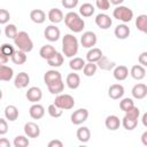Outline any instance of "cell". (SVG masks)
I'll use <instances>...</instances> for the list:
<instances>
[{"label": "cell", "instance_id": "29", "mask_svg": "<svg viewBox=\"0 0 147 147\" xmlns=\"http://www.w3.org/2000/svg\"><path fill=\"white\" fill-rule=\"evenodd\" d=\"M59 79H62V76L57 70H48L44 75V82L46 85H48L49 83H53L55 80H59Z\"/></svg>", "mask_w": 147, "mask_h": 147}, {"label": "cell", "instance_id": "44", "mask_svg": "<svg viewBox=\"0 0 147 147\" xmlns=\"http://www.w3.org/2000/svg\"><path fill=\"white\" fill-rule=\"evenodd\" d=\"M10 20V14L6 9H0V24H7Z\"/></svg>", "mask_w": 147, "mask_h": 147}, {"label": "cell", "instance_id": "3", "mask_svg": "<svg viewBox=\"0 0 147 147\" xmlns=\"http://www.w3.org/2000/svg\"><path fill=\"white\" fill-rule=\"evenodd\" d=\"M14 44L20 51H22L24 53H29L33 48V41L31 40L30 36L25 31L17 32V34L14 38Z\"/></svg>", "mask_w": 147, "mask_h": 147}, {"label": "cell", "instance_id": "2", "mask_svg": "<svg viewBox=\"0 0 147 147\" xmlns=\"http://www.w3.org/2000/svg\"><path fill=\"white\" fill-rule=\"evenodd\" d=\"M64 18V23L65 25L75 33H78V32H82L84 26H85V22L84 20L80 17L79 14L75 13V11H69L65 14V16L63 17Z\"/></svg>", "mask_w": 147, "mask_h": 147}, {"label": "cell", "instance_id": "10", "mask_svg": "<svg viewBox=\"0 0 147 147\" xmlns=\"http://www.w3.org/2000/svg\"><path fill=\"white\" fill-rule=\"evenodd\" d=\"M25 96H26V99H28L30 102L37 103L38 101L41 100V98H42V92H41V90H40L39 87L32 86V87H30V88L26 91Z\"/></svg>", "mask_w": 147, "mask_h": 147}, {"label": "cell", "instance_id": "48", "mask_svg": "<svg viewBox=\"0 0 147 147\" xmlns=\"http://www.w3.org/2000/svg\"><path fill=\"white\" fill-rule=\"evenodd\" d=\"M138 61H139V63H140L142 67H146V65H147V52H142V53L139 55Z\"/></svg>", "mask_w": 147, "mask_h": 147}, {"label": "cell", "instance_id": "52", "mask_svg": "<svg viewBox=\"0 0 147 147\" xmlns=\"http://www.w3.org/2000/svg\"><path fill=\"white\" fill-rule=\"evenodd\" d=\"M141 141H142V144H144L145 146H147V131H145V132L142 133V136H141Z\"/></svg>", "mask_w": 147, "mask_h": 147}, {"label": "cell", "instance_id": "18", "mask_svg": "<svg viewBox=\"0 0 147 147\" xmlns=\"http://www.w3.org/2000/svg\"><path fill=\"white\" fill-rule=\"evenodd\" d=\"M105 125L108 130L110 131H116L117 129H119L121 126V119L116 116V115H110L106 118L105 121Z\"/></svg>", "mask_w": 147, "mask_h": 147}, {"label": "cell", "instance_id": "7", "mask_svg": "<svg viewBox=\"0 0 147 147\" xmlns=\"http://www.w3.org/2000/svg\"><path fill=\"white\" fill-rule=\"evenodd\" d=\"M96 41H98V38L93 31H86L80 37V44L85 48H92L93 46H95Z\"/></svg>", "mask_w": 147, "mask_h": 147}, {"label": "cell", "instance_id": "47", "mask_svg": "<svg viewBox=\"0 0 147 147\" xmlns=\"http://www.w3.org/2000/svg\"><path fill=\"white\" fill-rule=\"evenodd\" d=\"M8 132V123L6 119L0 118V136H3Z\"/></svg>", "mask_w": 147, "mask_h": 147}, {"label": "cell", "instance_id": "41", "mask_svg": "<svg viewBox=\"0 0 147 147\" xmlns=\"http://www.w3.org/2000/svg\"><path fill=\"white\" fill-rule=\"evenodd\" d=\"M29 144H30L29 139L24 136H17L14 139V142H13V145L15 147H26V146H29Z\"/></svg>", "mask_w": 147, "mask_h": 147}, {"label": "cell", "instance_id": "25", "mask_svg": "<svg viewBox=\"0 0 147 147\" xmlns=\"http://www.w3.org/2000/svg\"><path fill=\"white\" fill-rule=\"evenodd\" d=\"M47 88H48V91L52 94H56L57 95V94H60V93L63 92V90H64V83H63L62 79H59V80H55L53 83H49L47 85Z\"/></svg>", "mask_w": 147, "mask_h": 147}, {"label": "cell", "instance_id": "43", "mask_svg": "<svg viewBox=\"0 0 147 147\" xmlns=\"http://www.w3.org/2000/svg\"><path fill=\"white\" fill-rule=\"evenodd\" d=\"M125 116L126 117H130V118H133V119H138L139 116H140V109L136 106H133L131 109H129L127 111H125Z\"/></svg>", "mask_w": 147, "mask_h": 147}, {"label": "cell", "instance_id": "51", "mask_svg": "<svg viewBox=\"0 0 147 147\" xmlns=\"http://www.w3.org/2000/svg\"><path fill=\"white\" fill-rule=\"evenodd\" d=\"M8 60H9V57L6 56L5 54H2V53L0 52V64H6V63L8 62Z\"/></svg>", "mask_w": 147, "mask_h": 147}, {"label": "cell", "instance_id": "24", "mask_svg": "<svg viewBox=\"0 0 147 147\" xmlns=\"http://www.w3.org/2000/svg\"><path fill=\"white\" fill-rule=\"evenodd\" d=\"M5 117L9 122H14L18 118V109L14 105H9L5 108Z\"/></svg>", "mask_w": 147, "mask_h": 147}, {"label": "cell", "instance_id": "16", "mask_svg": "<svg viewBox=\"0 0 147 147\" xmlns=\"http://www.w3.org/2000/svg\"><path fill=\"white\" fill-rule=\"evenodd\" d=\"M130 32H131V31H130V28H129L125 23L118 24V25L115 28V31H114L116 38H117V39H121V40L126 39V38L130 36Z\"/></svg>", "mask_w": 147, "mask_h": 147}, {"label": "cell", "instance_id": "50", "mask_svg": "<svg viewBox=\"0 0 147 147\" xmlns=\"http://www.w3.org/2000/svg\"><path fill=\"white\" fill-rule=\"evenodd\" d=\"M0 147H10V142L6 138H0Z\"/></svg>", "mask_w": 147, "mask_h": 147}, {"label": "cell", "instance_id": "38", "mask_svg": "<svg viewBox=\"0 0 147 147\" xmlns=\"http://www.w3.org/2000/svg\"><path fill=\"white\" fill-rule=\"evenodd\" d=\"M17 32L18 31H17V28H16L15 24H7L6 28H5V34L9 39H14L15 36L17 34Z\"/></svg>", "mask_w": 147, "mask_h": 147}, {"label": "cell", "instance_id": "45", "mask_svg": "<svg viewBox=\"0 0 147 147\" xmlns=\"http://www.w3.org/2000/svg\"><path fill=\"white\" fill-rule=\"evenodd\" d=\"M95 6L100 10H108L110 7V2L109 0H95Z\"/></svg>", "mask_w": 147, "mask_h": 147}, {"label": "cell", "instance_id": "54", "mask_svg": "<svg viewBox=\"0 0 147 147\" xmlns=\"http://www.w3.org/2000/svg\"><path fill=\"white\" fill-rule=\"evenodd\" d=\"M146 119H147V114L145 113V114L142 115V124H144L145 126H147V122H146Z\"/></svg>", "mask_w": 147, "mask_h": 147}, {"label": "cell", "instance_id": "37", "mask_svg": "<svg viewBox=\"0 0 147 147\" xmlns=\"http://www.w3.org/2000/svg\"><path fill=\"white\" fill-rule=\"evenodd\" d=\"M96 69H98V65L95 63L88 62V63H85V65L83 67V72L86 77H92V76L95 75Z\"/></svg>", "mask_w": 147, "mask_h": 147}, {"label": "cell", "instance_id": "13", "mask_svg": "<svg viewBox=\"0 0 147 147\" xmlns=\"http://www.w3.org/2000/svg\"><path fill=\"white\" fill-rule=\"evenodd\" d=\"M132 96L134 99H138V100H141L144 98H146L147 95V86L142 83H139V84H136L133 87H132Z\"/></svg>", "mask_w": 147, "mask_h": 147}, {"label": "cell", "instance_id": "9", "mask_svg": "<svg viewBox=\"0 0 147 147\" xmlns=\"http://www.w3.org/2000/svg\"><path fill=\"white\" fill-rule=\"evenodd\" d=\"M95 24L100 28V29H103V30H107L113 24V20L110 18V16H108L107 14H98L95 16Z\"/></svg>", "mask_w": 147, "mask_h": 147}, {"label": "cell", "instance_id": "1", "mask_svg": "<svg viewBox=\"0 0 147 147\" xmlns=\"http://www.w3.org/2000/svg\"><path fill=\"white\" fill-rule=\"evenodd\" d=\"M78 40L74 34L67 33L62 39V52L67 57H74L78 53Z\"/></svg>", "mask_w": 147, "mask_h": 147}, {"label": "cell", "instance_id": "19", "mask_svg": "<svg viewBox=\"0 0 147 147\" xmlns=\"http://www.w3.org/2000/svg\"><path fill=\"white\" fill-rule=\"evenodd\" d=\"M113 75L116 80H119V82L125 80L129 76V69L125 65H117V67H115Z\"/></svg>", "mask_w": 147, "mask_h": 147}, {"label": "cell", "instance_id": "55", "mask_svg": "<svg viewBox=\"0 0 147 147\" xmlns=\"http://www.w3.org/2000/svg\"><path fill=\"white\" fill-rule=\"evenodd\" d=\"M1 99H2V91L0 90V100H1Z\"/></svg>", "mask_w": 147, "mask_h": 147}, {"label": "cell", "instance_id": "21", "mask_svg": "<svg viewBox=\"0 0 147 147\" xmlns=\"http://www.w3.org/2000/svg\"><path fill=\"white\" fill-rule=\"evenodd\" d=\"M65 83H67V85H68L69 88L76 90V88H78L79 85H80V77L78 76V74L71 72V74H69V75L67 76Z\"/></svg>", "mask_w": 147, "mask_h": 147}, {"label": "cell", "instance_id": "11", "mask_svg": "<svg viewBox=\"0 0 147 147\" xmlns=\"http://www.w3.org/2000/svg\"><path fill=\"white\" fill-rule=\"evenodd\" d=\"M24 133L29 138H38L40 136V127L33 122H28L24 124Z\"/></svg>", "mask_w": 147, "mask_h": 147}, {"label": "cell", "instance_id": "12", "mask_svg": "<svg viewBox=\"0 0 147 147\" xmlns=\"http://www.w3.org/2000/svg\"><path fill=\"white\" fill-rule=\"evenodd\" d=\"M108 95L113 100H118L124 95V87L121 84H113L108 90Z\"/></svg>", "mask_w": 147, "mask_h": 147}, {"label": "cell", "instance_id": "56", "mask_svg": "<svg viewBox=\"0 0 147 147\" xmlns=\"http://www.w3.org/2000/svg\"><path fill=\"white\" fill-rule=\"evenodd\" d=\"M0 34H1V29H0Z\"/></svg>", "mask_w": 147, "mask_h": 147}, {"label": "cell", "instance_id": "28", "mask_svg": "<svg viewBox=\"0 0 147 147\" xmlns=\"http://www.w3.org/2000/svg\"><path fill=\"white\" fill-rule=\"evenodd\" d=\"M56 52H57V51H56L52 45H44V46L40 48V51H39V55H40L41 59H44V60L47 61V60L51 59Z\"/></svg>", "mask_w": 147, "mask_h": 147}, {"label": "cell", "instance_id": "4", "mask_svg": "<svg viewBox=\"0 0 147 147\" xmlns=\"http://www.w3.org/2000/svg\"><path fill=\"white\" fill-rule=\"evenodd\" d=\"M113 16H114V18H116V20H118V21H121L123 23H129L133 18V11L129 7L119 5L114 9Z\"/></svg>", "mask_w": 147, "mask_h": 147}, {"label": "cell", "instance_id": "31", "mask_svg": "<svg viewBox=\"0 0 147 147\" xmlns=\"http://www.w3.org/2000/svg\"><path fill=\"white\" fill-rule=\"evenodd\" d=\"M10 59H11L13 63H15V64H17V65L24 64V63L26 62V60H28L26 53H24V52H22V51H20V49L15 51L14 54L10 56Z\"/></svg>", "mask_w": 147, "mask_h": 147}, {"label": "cell", "instance_id": "39", "mask_svg": "<svg viewBox=\"0 0 147 147\" xmlns=\"http://www.w3.org/2000/svg\"><path fill=\"white\" fill-rule=\"evenodd\" d=\"M133 106H134V102H133V100H132L131 98H124V99H122L121 102H119V108H121V110H123L124 113L127 111L129 109H131Z\"/></svg>", "mask_w": 147, "mask_h": 147}, {"label": "cell", "instance_id": "34", "mask_svg": "<svg viewBox=\"0 0 147 147\" xmlns=\"http://www.w3.org/2000/svg\"><path fill=\"white\" fill-rule=\"evenodd\" d=\"M136 26L139 31H141L142 33H146L147 32V15L145 14L139 15L136 18Z\"/></svg>", "mask_w": 147, "mask_h": 147}, {"label": "cell", "instance_id": "26", "mask_svg": "<svg viewBox=\"0 0 147 147\" xmlns=\"http://www.w3.org/2000/svg\"><path fill=\"white\" fill-rule=\"evenodd\" d=\"M102 55H103V54H102V51H101L100 48L92 47V48L87 52V54H86V60H87L88 62L96 63V62L100 60V57H101Z\"/></svg>", "mask_w": 147, "mask_h": 147}, {"label": "cell", "instance_id": "35", "mask_svg": "<svg viewBox=\"0 0 147 147\" xmlns=\"http://www.w3.org/2000/svg\"><path fill=\"white\" fill-rule=\"evenodd\" d=\"M121 124L124 126L125 130L132 131V130H134V129L137 127V125H138V119H133V118H130V117L124 116L123 119H122V122H121Z\"/></svg>", "mask_w": 147, "mask_h": 147}, {"label": "cell", "instance_id": "30", "mask_svg": "<svg viewBox=\"0 0 147 147\" xmlns=\"http://www.w3.org/2000/svg\"><path fill=\"white\" fill-rule=\"evenodd\" d=\"M76 136H77V139H78L80 142L84 144V142H87V141L90 140V138H91V131H90L88 127L82 126V127H79V129L77 130Z\"/></svg>", "mask_w": 147, "mask_h": 147}, {"label": "cell", "instance_id": "33", "mask_svg": "<svg viewBox=\"0 0 147 147\" xmlns=\"http://www.w3.org/2000/svg\"><path fill=\"white\" fill-rule=\"evenodd\" d=\"M63 61H64V57L61 53L56 52L51 59L47 60V64L51 65V67H54V68H57V67H61L63 64Z\"/></svg>", "mask_w": 147, "mask_h": 147}, {"label": "cell", "instance_id": "22", "mask_svg": "<svg viewBox=\"0 0 147 147\" xmlns=\"http://www.w3.org/2000/svg\"><path fill=\"white\" fill-rule=\"evenodd\" d=\"M14 76V70L5 64H0V82H9Z\"/></svg>", "mask_w": 147, "mask_h": 147}, {"label": "cell", "instance_id": "20", "mask_svg": "<svg viewBox=\"0 0 147 147\" xmlns=\"http://www.w3.org/2000/svg\"><path fill=\"white\" fill-rule=\"evenodd\" d=\"M47 17H48V20H49L53 24H57V23L62 22V20H63L64 16H63V13H62L61 9H59V8H52V9L48 11Z\"/></svg>", "mask_w": 147, "mask_h": 147}, {"label": "cell", "instance_id": "5", "mask_svg": "<svg viewBox=\"0 0 147 147\" xmlns=\"http://www.w3.org/2000/svg\"><path fill=\"white\" fill-rule=\"evenodd\" d=\"M54 105L59 107L60 109L64 110H70L75 106V99L70 94H57V96L54 100Z\"/></svg>", "mask_w": 147, "mask_h": 147}, {"label": "cell", "instance_id": "40", "mask_svg": "<svg viewBox=\"0 0 147 147\" xmlns=\"http://www.w3.org/2000/svg\"><path fill=\"white\" fill-rule=\"evenodd\" d=\"M47 111H48L49 116H51V117H54V118H59V117L62 116V109H60L59 107H56L54 103L48 106Z\"/></svg>", "mask_w": 147, "mask_h": 147}, {"label": "cell", "instance_id": "15", "mask_svg": "<svg viewBox=\"0 0 147 147\" xmlns=\"http://www.w3.org/2000/svg\"><path fill=\"white\" fill-rule=\"evenodd\" d=\"M29 114H30V117L31 118H33V119H40L45 115V108H44V106L39 105L38 102L37 103H33L30 107V109H29Z\"/></svg>", "mask_w": 147, "mask_h": 147}, {"label": "cell", "instance_id": "27", "mask_svg": "<svg viewBox=\"0 0 147 147\" xmlns=\"http://www.w3.org/2000/svg\"><path fill=\"white\" fill-rule=\"evenodd\" d=\"M96 65L100 68V69H102V70H111V69H114L115 67H116V63L114 62V61H110L107 56H105V55H102L101 57H100V60L96 62Z\"/></svg>", "mask_w": 147, "mask_h": 147}, {"label": "cell", "instance_id": "14", "mask_svg": "<svg viewBox=\"0 0 147 147\" xmlns=\"http://www.w3.org/2000/svg\"><path fill=\"white\" fill-rule=\"evenodd\" d=\"M29 83H30V77L26 72H23V71L17 74L14 80V85L16 88H24L29 85Z\"/></svg>", "mask_w": 147, "mask_h": 147}, {"label": "cell", "instance_id": "23", "mask_svg": "<svg viewBox=\"0 0 147 147\" xmlns=\"http://www.w3.org/2000/svg\"><path fill=\"white\" fill-rule=\"evenodd\" d=\"M30 18H31V21L33 23L41 24V23H44L46 21V14L41 9H33L30 13Z\"/></svg>", "mask_w": 147, "mask_h": 147}, {"label": "cell", "instance_id": "49", "mask_svg": "<svg viewBox=\"0 0 147 147\" xmlns=\"http://www.w3.org/2000/svg\"><path fill=\"white\" fill-rule=\"evenodd\" d=\"M62 146H63L62 141H60V140H57V139L51 140V141L48 142V147H62Z\"/></svg>", "mask_w": 147, "mask_h": 147}, {"label": "cell", "instance_id": "36", "mask_svg": "<svg viewBox=\"0 0 147 147\" xmlns=\"http://www.w3.org/2000/svg\"><path fill=\"white\" fill-rule=\"evenodd\" d=\"M84 65H85V61H84V59H82V57H74V59H71L70 62H69V67H70L74 71H79V70H82Z\"/></svg>", "mask_w": 147, "mask_h": 147}, {"label": "cell", "instance_id": "8", "mask_svg": "<svg viewBox=\"0 0 147 147\" xmlns=\"http://www.w3.org/2000/svg\"><path fill=\"white\" fill-rule=\"evenodd\" d=\"M44 36L48 41H57L61 37V31L56 25H48L44 31Z\"/></svg>", "mask_w": 147, "mask_h": 147}, {"label": "cell", "instance_id": "42", "mask_svg": "<svg viewBox=\"0 0 147 147\" xmlns=\"http://www.w3.org/2000/svg\"><path fill=\"white\" fill-rule=\"evenodd\" d=\"M0 52H1L2 54H5L6 56L10 57V56L14 54L15 49H14V46H13V45L5 42V44H2V45H1V47H0Z\"/></svg>", "mask_w": 147, "mask_h": 147}, {"label": "cell", "instance_id": "17", "mask_svg": "<svg viewBox=\"0 0 147 147\" xmlns=\"http://www.w3.org/2000/svg\"><path fill=\"white\" fill-rule=\"evenodd\" d=\"M130 75L133 79L136 80H141L145 78L146 76V69L145 67H142L141 64H134L132 68H131V71H130Z\"/></svg>", "mask_w": 147, "mask_h": 147}, {"label": "cell", "instance_id": "6", "mask_svg": "<svg viewBox=\"0 0 147 147\" xmlns=\"http://www.w3.org/2000/svg\"><path fill=\"white\" fill-rule=\"evenodd\" d=\"M71 123L75 125H80L83 124L87 118H88V110L85 108H79L77 110H75L71 114Z\"/></svg>", "mask_w": 147, "mask_h": 147}, {"label": "cell", "instance_id": "53", "mask_svg": "<svg viewBox=\"0 0 147 147\" xmlns=\"http://www.w3.org/2000/svg\"><path fill=\"white\" fill-rule=\"evenodd\" d=\"M123 1H124V0H109V2L113 3V5H115V6H119Z\"/></svg>", "mask_w": 147, "mask_h": 147}, {"label": "cell", "instance_id": "46", "mask_svg": "<svg viewBox=\"0 0 147 147\" xmlns=\"http://www.w3.org/2000/svg\"><path fill=\"white\" fill-rule=\"evenodd\" d=\"M77 5H78V0H62V6L67 9H72L77 7Z\"/></svg>", "mask_w": 147, "mask_h": 147}, {"label": "cell", "instance_id": "32", "mask_svg": "<svg viewBox=\"0 0 147 147\" xmlns=\"http://www.w3.org/2000/svg\"><path fill=\"white\" fill-rule=\"evenodd\" d=\"M95 9H94V6L90 2H85L83 3L80 7H79V14L83 16V17H90L94 14Z\"/></svg>", "mask_w": 147, "mask_h": 147}]
</instances>
